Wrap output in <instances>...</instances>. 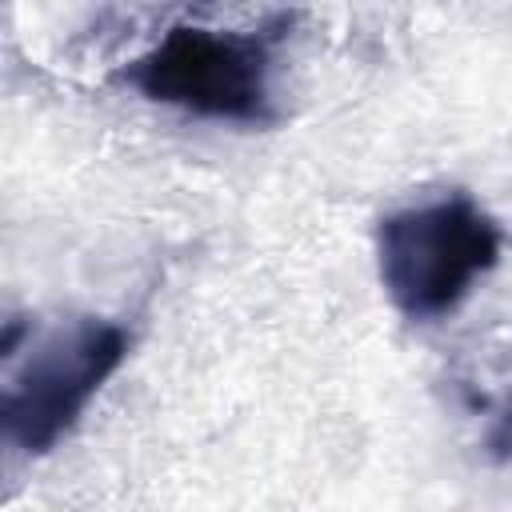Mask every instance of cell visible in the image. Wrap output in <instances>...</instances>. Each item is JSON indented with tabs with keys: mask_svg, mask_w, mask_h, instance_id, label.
Here are the masks:
<instances>
[{
	"mask_svg": "<svg viewBox=\"0 0 512 512\" xmlns=\"http://www.w3.org/2000/svg\"><path fill=\"white\" fill-rule=\"evenodd\" d=\"M504 256V228L472 196L452 192L376 224V272L404 320L428 324L460 300Z\"/></svg>",
	"mask_w": 512,
	"mask_h": 512,
	"instance_id": "6da1fadb",
	"label": "cell"
},
{
	"mask_svg": "<svg viewBox=\"0 0 512 512\" xmlns=\"http://www.w3.org/2000/svg\"><path fill=\"white\" fill-rule=\"evenodd\" d=\"M120 80L152 104L216 124H276L272 44L256 32L176 24L120 68Z\"/></svg>",
	"mask_w": 512,
	"mask_h": 512,
	"instance_id": "7a4b0ae2",
	"label": "cell"
},
{
	"mask_svg": "<svg viewBox=\"0 0 512 512\" xmlns=\"http://www.w3.org/2000/svg\"><path fill=\"white\" fill-rule=\"evenodd\" d=\"M128 344V328L104 316H80L44 336L4 384V440L24 456L52 452L80 424L96 392L116 376Z\"/></svg>",
	"mask_w": 512,
	"mask_h": 512,
	"instance_id": "3957f363",
	"label": "cell"
}]
</instances>
